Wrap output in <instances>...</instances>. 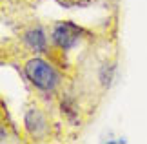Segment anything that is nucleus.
Instances as JSON below:
<instances>
[{"label":"nucleus","mask_w":147,"mask_h":144,"mask_svg":"<svg viewBox=\"0 0 147 144\" xmlns=\"http://www.w3.org/2000/svg\"><path fill=\"white\" fill-rule=\"evenodd\" d=\"M46 104L47 102L38 99L36 95L31 97V100L26 104L24 135L31 142H47L53 141L56 135V124Z\"/></svg>","instance_id":"f03ea898"},{"label":"nucleus","mask_w":147,"mask_h":144,"mask_svg":"<svg viewBox=\"0 0 147 144\" xmlns=\"http://www.w3.org/2000/svg\"><path fill=\"white\" fill-rule=\"evenodd\" d=\"M15 64L20 70L22 77L29 84L33 95L38 99L53 102L58 100L64 93V75L51 59L38 53H31L20 46V53L15 57Z\"/></svg>","instance_id":"f257e3e1"},{"label":"nucleus","mask_w":147,"mask_h":144,"mask_svg":"<svg viewBox=\"0 0 147 144\" xmlns=\"http://www.w3.org/2000/svg\"><path fill=\"white\" fill-rule=\"evenodd\" d=\"M47 31H49V38H51V44H53V49L58 55L60 68L65 70L67 68V64H65L67 51L76 48L86 38L87 29L75 24V22H71V20H58V22H53L47 27Z\"/></svg>","instance_id":"7ed1b4c3"}]
</instances>
